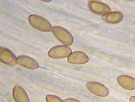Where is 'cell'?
Returning a JSON list of instances; mask_svg holds the SVG:
<instances>
[{
	"label": "cell",
	"mask_w": 135,
	"mask_h": 102,
	"mask_svg": "<svg viewBox=\"0 0 135 102\" xmlns=\"http://www.w3.org/2000/svg\"><path fill=\"white\" fill-rule=\"evenodd\" d=\"M118 83L123 88L127 90L135 89V78L126 75H120L117 77Z\"/></svg>",
	"instance_id": "obj_9"
},
{
	"label": "cell",
	"mask_w": 135,
	"mask_h": 102,
	"mask_svg": "<svg viewBox=\"0 0 135 102\" xmlns=\"http://www.w3.org/2000/svg\"><path fill=\"white\" fill-rule=\"evenodd\" d=\"M68 62L75 65H83L89 60L88 55L83 51H76L72 52L68 57Z\"/></svg>",
	"instance_id": "obj_7"
},
{
	"label": "cell",
	"mask_w": 135,
	"mask_h": 102,
	"mask_svg": "<svg viewBox=\"0 0 135 102\" xmlns=\"http://www.w3.org/2000/svg\"><path fill=\"white\" fill-rule=\"evenodd\" d=\"M30 24L34 28L43 32L52 31V26L46 19L36 15H31L28 17Z\"/></svg>",
	"instance_id": "obj_1"
},
{
	"label": "cell",
	"mask_w": 135,
	"mask_h": 102,
	"mask_svg": "<svg viewBox=\"0 0 135 102\" xmlns=\"http://www.w3.org/2000/svg\"><path fill=\"white\" fill-rule=\"evenodd\" d=\"M52 32L56 38L66 46H70L73 43L72 35L66 29L60 26H54Z\"/></svg>",
	"instance_id": "obj_2"
},
{
	"label": "cell",
	"mask_w": 135,
	"mask_h": 102,
	"mask_svg": "<svg viewBox=\"0 0 135 102\" xmlns=\"http://www.w3.org/2000/svg\"><path fill=\"white\" fill-rule=\"evenodd\" d=\"M123 18V14L118 11L108 13L102 17V20L104 21L113 24H117L120 22Z\"/></svg>",
	"instance_id": "obj_11"
},
{
	"label": "cell",
	"mask_w": 135,
	"mask_h": 102,
	"mask_svg": "<svg viewBox=\"0 0 135 102\" xmlns=\"http://www.w3.org/2000/svg\"><path fill=\"white\" fill-rule=\"evenodd\" d=\"M64 102H81L78 100L73 99V98H69L64 100Z\"/></svg>",
	"instance_id": "obj_13"
},
{
	"label": "cell",
	"mask_w": 135,
	"mask_h": 102,
	"mask_svg": "<svg viewBox=\"0 0 135 102\" xmlns=\"http://www.w3.org/2000/svg\"><path fill=\"white\" fill-rule=\"evenodd\" d=\"M88 7L93 13L98 15H104L111 11L110 8L106 4L98 1H89Z\"/></svg>",
	"instance_id": "obj_5"
},
{
	"label": "cell",
	"mask_w": 135,
	"mask_h": 102,
	"mask_svg": "<svg viewBox=\"0 0 135 102\" xmlns=\"http://www.w3.org/2000/svg\"><path fill=\"white\" fill-rule=\"evenodd\" d=\"M13 96L16 102H30L29 98L25 90L18 85L14 87Z\"/></svg>",
	"instance_id": "obj_10"
},
{
	"label": "cell",
	"mask_w": 135,
	"mask_h": 102,
	"mask_svg": "<svg viewBox=\"0 0 135 102\" xmlns=\"http://www.w3.org/2000/svg\"><path fill=\"white\" fill-rule=\"evenodd\" d=\"M17 63L22 67L31 70L38 69L39 67V63L35 59L27 55H21L18 56Z\"/></svg>",
	"instance_id": "obj_8"
},
{
	"label": "cell",
	"mask_w": 135,
	"mask_h": 102,
	"mask_svg": "<svg viewBox=\"0 0 135 102\" xmlns=\"http://www.w3.org/2000/svg\"><path fill=\"white\" fill-rule=\"evenodd\" d=\"M72 53L70 47L66 45H60L54 46L48 51V56L56 59H62L68 57Z\"/></svg>",
	"instance_id": "obj_3"
},
{
	"label": "cell",
	"mask_w": 135,
	"mask_h": 102,
	"mask_svg": "<svg viewBox=\"0 0 135 102\" xmlns=\"http://www.w3.org/2000/svg\"><path fill=\"white\" fill-rule=\"evenodd\" d=\"M90 91L98 96L105 97L109 94V91L105 86L96 82H89L86 85Z\"/></svg>",
	"instance_id": "obj_4"
},
{
	"label": "cell",
	"mask_w": 135,
	"mask_h": 102,
	"mask_svg": "<svg viewBox=\"0 0 135 102\" xmlns=\"http://www.w3.org/2000/svg\"><path fill=\"white\" fill-rule=\"evenodd\" d=\"M0 61L9 66H14L17 63V58L10 50L5 47H1Z\"/></svg>",
	"instance_id": "obj_6"
},
{
	"label": "cell",
	"mask_w": 135,
	"mask_h": 102,
	"mask_svg": "<svg viewBox=\"0 0 135 102\" xmlns=\"http://www.w3.org/2000/svg\"><path fill=\"white\" fill-rule=\"evenodd\" d=\"M130 102H135V96H132L130 98Z\"/></svg>",
	"instance_id": "obj_14"
},
{
	"label": "cell",
	"mask_w": 135,
	"mask_h": 102,
	"mask_svg": "<svg viewBox=\"0 0 135 102\" xmlns=\"http://www.w3.org/2000/svg\"><path fill=\"white\" fill-rule=\"evenodd\" d=\"M46 100L47 102H64L60 98L54 95H47L46 96Z\"/></svg>",
	"instance_id": "obj_12"
}]
</instances>
